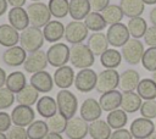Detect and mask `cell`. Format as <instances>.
Wrapping results in <instances>:
<instances>
[{
    "label": "cell",
    "mask_w": 156,
    "mask_h": 139,
    "mask_svg": "<svg viewBox=\"0 0 156 139\" xmlns=\"http://www.w3.org/2000/svg\"><path fill=\"white\" fill-rule=\"evenodd\" d=\"M69 61L73 67L83 70L90 68L95 62V55L85 44H76L71 48L69 51Z\"/></svg>",
    "instance_id": "cell-1"
},
{
    "label": "cell",
    "mask_w": 156,
    "mask_h": 139,
    "mask_svg": "<svg viewBox=\"0 0 156 139\" xmlns=\"http://www.w3.org/2000/svg\"><path fill=\"white\" fill-rule=\"evenodd\" d=\"M56 104L60 115H62L67 119L74 117L78 109V100L72 91H69L68 89H61L56 95Z\"/></svg>",
    "instance_id": "cell-2"
},
{
    "label": "cell",
    "mask_w": 156,
    "mask_h": 139,
    "mask_svg": "<svg viewBox=\"0 0 156 139\" xmlns=\"http://www.w3.org/2000/svg\"><path fill=\"white\" fill-rule=\"evenodd\" d=\"M44 40L45 39L43 35V30L33 26L26 28L20 34L21 46L28 52H34V51L40 50V48L44 44Z\"/></svg>",
    "instance_id": "cell-3"
},
{
    "label": "cell",
    "mask_w": 156,
    "mask_h": 139,
    "mask_svg": "<svg viewBox=\"0 0 156 139\" xmlns=\"http://www.w3.org/2000/svg\"><path fill=\"white\" fill-rule=\"evenodd\" d=\"M27 13H28L30 26L37 27V28L45 27L51 21V13H50L48 5L40 1L32 2L30 5H28Z\"/></svg>",
    "instance_id": "cell-4"
},
{
    "label": "cell",
    "mask_w": 156,
    "mask_h": 139,
    "mask_svg": "<svg viewBox=\"0 0 156 139\" xmlns=\"http://www.w3.org/2000/svg\"><path fill=\"white\" fill-rule=\"evenodd\" d=\"M144 52H145L144 44L139 39H134V38H130L122 46V51H121L123 60L127 63L133 65V66H135L139 62H141Z\"/></svg>",
    "instance_id": "cell-5"
},
{
    "label": "cell",
    "mask_w": 156,
    "mask_h": 139,
    "mask_svg": "<svg viewBox=\"0 0 156 139\" xmlns=\"http://www.w3.org/2000/svg\"><path fill=\"white\" fill-rule=\"evenodd\" d=\"M69 51H71V48H68L66 44L55 43L46 51L48 62L52 67H57V68L66 66V63L69 61Z\"/></svg>",
    "instance_id": "cell-6"
},
{
    "label": "cell",
    "mask_w": 156,
    "mask_h": 139,
    "mask_svg": "<svg viewBox=\"0 0 156 139\" xmlns=\"http://www.w3.org/2000/svg\"><path fill=\"white\" fill-rule=\"evenodd\" d=\"M119 76L121 74L117 72V70L105 68L98 74L95 89L101 94L111 90H116V88L119 85Z\"/></svg>",
    "instance_id": "cell-7"
},
{
    "label": "cell",
    "mask_w": 156,
    "mask_h": 139,
    "mask_svg": "<svg viewBox=\"0 0 156 139\" xmlns=\"http://www.w3.org/2000/svg\"><path fill=\"white\" fill-rule=\"evenodd\" d=\"M106 38L108 40V44L112 45L113 48H122L130 39V34L128 27L121 22V23L111 24L107 28Z\"/></svg>",
    "instance_id": "cell-8"
},
{
    "label": "cell",
    "mask_w": 156,
    "mask_h": 139,
    "mask_svg": "<svg viewBox=\"0 0 156 139\" xmlns=\"http://www.w3.org/2000/svg\"><path fill=\"white\" fill-rule=\"evenodd\" d=\"M89 29L80 21H72L65 27V39L72 45L82 44L88 38Z\"/></svg>",
    "instance_id": "cell-9"
},
{
    "label": "cell",
    "mask_w": 156,
    "mask_h": 139,
    "mask_svg": "<svg viewBox=\"0 0 156 139\" xmlns=\"http://www.w3.org/2000/svg\"><path fill=\"white\" fill-rule=\"evenodd\" d=\"M98 74L91 68H83L76 74L74 87L82 93H89L96 87Z\"/></svg>",
    "instance_id": "cell-10"
},
{
    "label": "cell",
    "mask_w": 156,
    "mask_h": 139,
    "mask_svg": "<svg viewBox=\"0 0 156 139\" xmlns=\"http://www.w3.org/2000/svg\"><path fill=\"white\" fill-rule=\"evenodd\" d=\"M155 128L156 127L151 119L145 117H139L132 122L129 132L135 139H147L155 132Z\"/></svg>",
    "instance_id": "cell-11"
},
{
    "label": "cell",
    "mask_w": 156,
    "mask_h": 139,
    "mask_svg": "<svg viewBox=\"0 0 156 139\" xmlns=\"http://www.w3.org/2000/svg\"><path fill=\"white\" fill-rule=\"evenodd\" d=\"M65 134L69 139H84L89 134V124L82 117H73L67 121Z\"/></svg>",
    "instance_id": "cell-12"
},
{
    "label": "cell",
    "mask_w": 156,
    "mask_h": 139,
    "mask_svg": "<svg viewBox=\"0 0 156 139\" xmlns=\"http://www.w3.org/2000/svg\"><path fill=\"white\" fill-rule=\"evenodd\" d=\"M48 57H46V52L43 50H38L34 52H29V55H27V59L23 63L26 72L28 73H37L40 71H45V67L48 65Z\"/></svg>",
    "instance_id": "cell-13"
},
{
    "label": "cell",
    "mask_w": 156,
    "mask_h": 139,
    "mask_svg": "<svg viewBox=\"0 0 156 139\" xmlns=\"http://www.w3.org/2000/svg\"><path fill=\"white\" fill-rule=\"evenodd\" d=\"M35 112L30 106L17 105L11 112V119L15 126L18 127H28L32 122H34Z\"/></svg>",
    "instance_id": "cell-14"
},
{
    "label": "cell",
    "mask_w": 156,
    "mask_h": 139,
    "mask_svg": "<svg viewBox=\"0 0 156 139\" xmlns=\"http://www.w3.org/2000/svg\"><path fill=\"white\" fill-rule=\"evenodd\" d=\"M102 109L94 98H88L80 106V117L87 122H94L101 117Z\"/></svg>",
    "instance_id": "cell-15"
},
{
    "label": "cell",
    "mask_w": 156,
    "mask_h": 139,
    "mask_svg": "<svg viewBox=\"0 0 156 139\" xmlns=\"http://www.w3.org/2000/svg\"><path fill=\"white\" fill-rule=\"evenodd\" d=\"M27 59V51L22 46L7 48L2 54V61L9 67H18L24 63Z\"/></svg>",
    "instance_id": "cell-16"
},
{
    "label": "cell",
    "mask_w": 156,
    "mask_h": 139,
    "mask_svg": "<svg viewBox=\"0 0 156 139\" xmlns=\"http://www.w3.org/2000/svg\"><path fill=\"white\" fill-rule=\"evenodd\" d=\"M54 84L58 87L60 89H68L74 83L76 74L73 72V68L69 66H62L56 68L54 72Z\"/></svg>",
    "instance_id": "cell-17"
},
{
    "label": "cell",
    "mask_w": 156,
    "mask_h": 139,
    "mask_svg": "<svg viewBox=\"0 0 156 139\" xmlns=\"http://www.w3.org/2000/svg\"><path fill=\"white\" fill-rule=\"evenodd\" d=\"M30 85L39 93H49L54 87V78L46 71L33 73L30 77Z\"/></svg>",
    "instance_id": "cell-18"
},
{
    "label": "cell",
    "mask_w": 156,
    "mask_h": 139,
    "mask_svg": "<svg viewBox=\"0 0 156 139\" xmlns=\"http://www.w3.org/2000/svg\"><path fill=\"white\" fill-rule=\"evenodd\" d=\"M7 18L10 24L16 29V30H24L26 28L29 27V18L27 10L23 7H12L10 9L7 13Z\"/></svg>",
    "instance_id": "cell-19"
},
{
    "label": "cell",
    "mask_w": 156,
    "mask_h": 139,
    "mask_svg": "<svg viewBox=\"0 0 156 139\" xmlns=\"http://www.w3.org/2000/svg\"><path fill=\"white\" fill-rule=\"evenodd\" d=\"M140 82V74L138 71L133 68H128L123 71L119 76V88L123 93L126 91H134L138 88V84Z\"/></svg>",
    "instance_id": "cell-20"
},
{
    "label": "cell",
    "mask_w": 156,
    "mask_h": 139,
    "mask_svg": "<svg viewBox=\"0 0 156 139\" xmlns=\"http://www.w3.org/2000/svg\"><path fill=\"white\" fill-rule=\"evenodd\" d=\"M43 35L44 39L49 43H57L60 39L65 37V26L62 22L54 20L50 21L43 29Z\"/></svg>",
    "instance_id": "cell-21"
},
{
    "label": "cell",
    "mask_w": 156,
    "mask_h": 139,
    "mask_svg": "<svg viewBox=\"0 0 156 139\" xmlns=\"http://www.w3.org/2000/svg\"><path fill=\"white\" fill-rule=\"evenodd\" d=\"M99 104L102 111L111 112L113 110H117L118 107H121V104H122V93L118 90H111V91L104 93L99 99Z\"/></svg>",
    "instance_id": "cell-22"
},
{
    "label": "cell",
    "mask_w": 156,
    "mask_h": 139,
    "mask_svg": "<svg viewBox=\"0 0 156 139\" xmlns=\"http://www.w3.org/2000/svg\"><path fill=\"white\" fill-rule=\"evenodd\" d=\"M87 45L89 49L93 51L95 56H101L102 52H105L108 49V40L106 38V34L102 32H95L90 37H88V43Z\"/></svg>",
    "instance_id": "cell-23"
},
{
    "label": "cell",
    "mask_w": 156,
    "mask_h": 139,
    "mask_svg": "<svg viewBox=\"0 0 156 139\" xmlns=\"http://www.w3.org/2000/svg\"><path fill=\"white\" fill-rule=\"evenodd\" d=\"M91 12L89 0H69V16L73 21H82Z\"/></svg>",
    "instance_id": "cell-24"
},
{
    "label": "cell",
    "mask_w": 156,
    "mask_h": 139,
    "mask_svg": "<svg viewBox=\"0 0 156 139\" xmlns=\"http://www.w3.org/2000/svg\"><path fill=\"white\" fill-rule=\"evenodd\" d=\"M37 112L44 117V118H50L57 113V104L56 100L51 96H41L37 101Z\"/></svg>",
    "instance_id": "cell-25"
},
{
    "label": "cell",
    "mask_w": 156,
    "mask_h": 139,
    "mask_svg": "<svg viewBox=\"0 0 156 139\" xmlns=\"http://www.w3.org/2000/svg\"><path fill=\"white\" fill-rule=\"evenodd\" d=\"M18 41V30H16L11 24H0V45L5 48H12L16 46Z\"/></svg>",
    "instance_id": "cell-26"
},
{
    "label": "cell",
    "mask_w": 156,
    "mask_h": 139,
    "mask_svg": "<svg viewBox=\"0 0 156 139\" xmlns=\"http://www.w3.org/2000/svg\"><path fill=\"white\" fill-rule=\"evenodd\" d=\"M111 134V127L104 119L99 118L89 124V135L93 139H110Z\"/></svg>",
    "instance_id": "cell-27"
},
{
    "label": "cell",
    "mask_w": 156,
    "mask_h": 139,
    "mask_svg": "<svg viewBox=\"0 0 156 139\" xmlns=\"http://www.w3.org/2000/svg\"><path fill=\"white\" fill-rule=\"evenodd\" d=\"M141 98L138 95V93L134 91H126L122 94V104L121 107L127 113H134L138 110H140L141 106Z\"/></svg>",
    "instance_id": "cell-28"
},
{
    "label": "cell",
    "mask_w": 156,
    "mask_h": 139,
    "mask_svg": "<svg viewBox=\"0 0 156 139\" xmlns=\"http://www.w3.org/2000/svg\"><path fill=\"white\" fill-rule=\"evenodd\" d=\"M119 6L124 13V16L133 18L139 17L145 10V4L141 0H121Z\"/></svg>",
    "instance_id": "cell-29"
},
{
    "label": "cell",
    "mask_w": 156,
    "mask_h": 139,
    "mask_svg": "<svg viewBox=\"0 0 156 139\" xmlns=\"http://www.w3.org/2000/svg\"><path fill=\"white\" fill-rule=\"evenodd\" d=\"M26 85H27V79H26V76L23 72L15 71V72H11L10 74H7L5 87L9 90H11L13 94L20 93Z\"/></svg>",
    "instance_id": "cell-30"
},
{
    "label": "cell",
    "mask_w": 156,
    "mask_h": 139,
    "mask_svg": "<svg viewBox=\"0 0 156 139\" xmlns=\"http://www.w3.org/2000/svg\"><path fill=\"white\" fill-rule=\"evenodd\" d=\"M39 100V91L34 89L30 84L26 85L20 93L16 94V101L18 105H26V106H32L37 104Z\"/></svg>",
    "instance_id": "cell-31"
},
{
    "label": "cell",
    "mask_w": 156,
    "mask_h": 139,
    "mask_svg": "<svg viewBox=\"0 0 156 139\" xmlns=\"http://www.w3.org/2000/svg\"><path fill=\"white\" fill-rule=\"evenodd\" d=\"M138 95L144 100H155L156 99V83L152 78H143L140 79L138 88Z\"/></svg>",
    "instance_id": "cell-32"
},
{
    "label": "cell",
    "mask_w": 156,
    "mask_h": 139,
    "mask_svg": "<svg viewBox=\"0 0 156 139\" xmlns=\"http://www.w3.org/2000/svg\"><path fill=\"white\" fill-rule=\"evenodd\" d=\"M122 54L116 49H107L100 56V62L102 67L108 70H116L122 62Z\"/></svg>",
    "instance_id": "cell-33"
},
{
    "label": "cell",
    "mask_w": 156,
    "mask_h": 139,
    "mask_svg": "<svg viewBox=\"0 0 156 139\" xmlns=\"http://www.w3.org/2000/svg\"><path fill=\"white\" fill-rule=\"evenodd\" d=\"M127 27H128L130 37L134 39H139V38H144L146 29H147V23L141 16H139V17L129 18Z\"/></svg>",
    "instance_id": "cell-34"
},
{
    "label": "cell",
    "mask_w": 156,
    "mask_h": 139,
    "mask_svg": "<svg viewBox=\"0 0 156 139\" xmlns=\"http://www.w3.org/2000/svg\"><path fill=\"white\" fill-rule=\"evenodd\" d=\"M106 122L108 123V126L111 127V129H121L128 122L127 112L123 111L122 109L113 110V111L108 112V115L106 117Z\"/></svg>",
    "instance_id": "cell-35"
},
{
    "label": "cell",
    "mask_w": 156,
    "mask_h": 139,
    "mask_svg": "<svg viewBox=\"0 0 156 139\" xmlns=\"http://www.w3.org/2000/svg\"><path fill=\"white\" fill-rule=\"evenodd\" d=\"M27 134H28V139H45V137L49 134V127L46 122L38 119L28 126Z\"/></svg>",
    "instance_id": "cell-36"
},
{
    "label": "cell",
    "mask_w": 156,
    "mask_h": 139,
    "mask_svg": "<svg viewBox=\"0 0 156 139\" xmlns=\"http://www.w3.org/2000/svg\"><path fill=\"white\" fill-rule=\"evenodd\" d=\"M84 24L87 26V28L89 30H91L93 33L95 32H101L104 28H106L107 23L105 22L102 15L100 12H95L91 11L85 18H84Z\"/></svg>",
    "instance_id": "cell-37"
},
{
    "label": "cell",
    "mask_w": 156,
    "mask_h": 139,
    "mask_svg": "<svg viewBox=\"0 0 156 139\" xmlns=\"http://www.w3.org/2000/svg\"><path fill=\"white\" fill-rule=\"evenodd\" d=\"M102 17L105 20V22L107 24H116V23H121L124 13L121 9L119 5H116V4H112V5H108L104 11H102Z\"/></svg>",
    "instance_id": "cell-38"
},
{
    "label": "cell",
    "mask_w": 156,
    "mask_h": 139,
    "mask_svg": "<svg viewBox=\"0 0 156 139\" xmlns=\"http://www.w3.org/2000/svg\"><path fill=\"white\" fill-rule=\"evenodd\" d=\"M48 7L50 10L51 16H54L55 18H63L68 15L69 1L68 0H49Z\"/></svg>",
    "instance_id": "cell-39"
},
{
    "label": "cell",
    "mask_w": 156,
    "mask_h": 139,
    "mask_svg": "<svg viewBox=\"0 0 156 139\" xmlns=\"http://www.w3.org/2000/svg\"><path fill=\"white\" fill-rule=\"evenodd\" d=\"M67 118L63 117L62 115L60 113H56L55 116L48 118L46 121V124L49 127V132H52V133H62L65 132L66 129V126H67Z\"/></svg>",
    "instance_id": "cell-40"
},
{
    "label": "cell",
    "mask_w": 156,
    "mask_h": 139,
    "mask_svg": "<svg viewBox=\"0 0 156 139\" xmlns=\"http://www.w3.org/2000/svg\"><path fill=\"white\" fill-rule=\"evenodd\" d=\"M143 67L149 72L156 71V46H149L141 59Z\"/></svg>",
    "instance_id": "cell-41"
},
{
    "label": "cell",
    "mask_w": 156,
    "mask_h": 139,
    "mask_svg": "<svg viewBox=\"0 0 156 139\" xmlns=\"http://www.w3.org/2000/svg\"><path fill=\"white\" fill-rule=\"evenodd\" d=\"M15 102V94L6 87L0 88V110H6Z\"/></svg>",
    "instance_id": "cell-42"
},
{
    "label": "cell",
    "mask_w": 156,
    "mask_h": 139,
    "mask_svg": "<svg viewBox=\"0 0 156 139\" xmlns=\"http://www.w3.org/2000/svg\"><path fill=\"white\" fill-rule=\"evenodd\" d=\"M141 117L152 119L156 117V101L155 100H145L140 106Z\"/></svg>",
    "instance_id": "cell-43"
},
{
    "label": "cell",
    "mask_w": 156,
    "mask_h": 139,
    "mask_svg": "<svg viewBox=\"0 0 156 139\" xmlns=\"http://www.w3.org/2000/svg\"><path fill=\"white\" fill-rule=\"evenodd\" d=\"M7 139H28V134H27V129H24V127H18V126H13L7 130Z\"/></svg>",
    "instance_id": "cell-44"
},
{
    "label": "cell",
    "mask_w": 156,
    "mask_h": 139,
    "mask_svg": "<svg viewBox=\"0 0 156 139\" xmlns=\"http://www.w3.org/2000/svg\"><path fill=\"white\" fill-rule=\"evenodd\" d=\"M144 41L149 46H156V27L155 26L147 27L146 33L144 35Z\"/></svg>",
    "instance_id": "cell-45"
},
{
    "label": "cell",
    "mask_w": 156,
    "mask_h": 139,
    "mask_svg": "<svg viewBox=\"0 0 156 139\" xmlns=\"http://www.w3.org/2000/svg\"><path fill=\"white\" fill-rule=\"evenodd\" d=\"M11 115H9L7 112H0V132H7L11 128Z\"/></svg>",
    "instance_id": "cell-46"
},
{
    "label": "cell",
    "mask_w": 156,
    "mask_h": 139,
    "mask_svg": "<svg viewBox=\"0 0 156 139\" xmlns=\"http://www.w3.org/2000/svg\"><path fill=\"white\" fill-rule=\"evenodd\" d=\"M89 2L91 10L95 12H102L110 5V0H89Z\"/></svg>",
    "instance_id": "cell-47"
},
{
    "label": "cell",
    "mask_w": 156,
    "mask_h": 139,
    "mask_svg": "<svg viewBox=\"0 0 156 139\" xmlns=\"http://www.w3.org/2000/svg\"><path fill=\"white\" fill-rule=\"evenodd\" d=\"M110 139H133V135L129 130L121 128V129H116L115 132H112Z\"/></svg>",
    "instance_id": "cell-48"
},
{
    "label": "cell",
    "mask_w": 156,
    "mask_h": 139,
    "mask_svg": "<svg viewBox=\"0 0 156 139\" xmlns=\"http://www.w3.org/2000/svg\"><path fill=\"white\" fill-rule=\"evenodd\" d=\"M7 4L12 7H22L26 4V0H7Z\"/></svg>",
    "instance_id": "cell-49"
},
{
    "label": "cell",
    "mask_w": 156,
    "mask_h": 139,
    "mask_svg": "<svg viewBox=\"0 0 156 139\" xmlns=\"http://www.w3.org/2000/svg\"><path fill=\"white\" fill-rule=\"evenodd\" d=\"M6 78H7V74H6L5 70L0 67V88H2L6 84Z\"/></svg>",
    "instance_id": "cell-50"
},
{
    "label": "cell",
    "mask_w": 156,
    "mask_h": 139,
    "mask_svg": "<svg viewBox=\"0 0 156 139\" xmlns=\"http://www.w3.org/2000/svg\"><path fill=\"white\" fill-rule=\"evenodd\" d=\"M7 0H0V17L7 11Z\"/></svg>",
    "instance_id": "cell-51"
},
{
    "label": "cell",
    "mask_w": 156,
    "mask_h": 139,
    "mask_svg": "<svg viewBox=\"0 0 156 139\" xmlns=\"http://www.w3.org/2000/svg\"><path fill=\"white\" fill-rule=\"evenodd\" d=\"M150 22H151V24L152 26H155L156 27V6L150 11Z\"/></svg>",
    "instance_id": "cell-52"
},
{
    "label": "cell",
    "mask_w": 156,
    "mask_h": 139,
    "mask_svg": "<svg viewBox=\"0 0 156 139\" xmlns=\"http://www.w3.org/2000/svg\"><path fill=\"white\" fill-rule=\"evenodd\" d=\"M45 139H63V137H62L60 133H52V132H49V134L45 137Z\"/></svg>",
    "instance_id": "cell-53"
},
{
    "label": "cell",
    "mask_w": 156,
    "mask_h": 139,
    "mask_svg": "<svg viewBox=\"0 0 156 139\" xmlns=\"http://www.w3.org/2000/svg\"><path fill=\"white\" fill-rule=\"evenodd\" d=\"M145 5H155L156 4V0H141Z\"/></svg>",
    "instance_id": "cell-54"
},
{
    "label": "cell",
    "mask_w": 156,
    "mask_h": 139,
    "mask_svg": "<svg viewBox=\"0 0 156 139\" xmlns=\"http://www.w3.org/2000/svg\"><path fill=\"white\" fill-rule=\"evenodd\" d=\"M0 139H7V135H5V133L0 132Z\"/></svg>",
    "instance_id": "cell-55"
},
{
    "label": "cell",
    "mask_w": 156,
    "mask_h": 139,
    "mask_svg": "<svg viewBox=\"0 0 156 139\" xmlns=\"http://www.w3.org/2000/svg\"><path fill=\"white\" fill-rule=\"evenodd\" d=\"M147 139H156V132H154V133H152Z\"/></svg>",
    "instance_id": "cell-56"
},
{
    "label": "cell",
    "mask_w": 156,
    "mask_h": 139,
    "mask_svg": "<svg viewBox=\"0 0 156 139\" xmlns=\"http://www.w3.org/2000/svg\"><path fill=\"white\" fill-rule=\"evenodd\" d=\"M152 79H154V82L156 83V71H155V72H152Z\"/></svg>",
    "instance_id": "cell-57"
},
{
    "label": "cell",
    "mask_w": 156,
    "mask_h": 139,
    "mask_svg": "<svg viewBox=\"0 0 156 139\" xmlns=\"http://www.w3.org/2000/svg\"><path fill=\"white\" fill-rule=\"evenodd\" d=\"M33 2H37V1H40V0H32Z\"/></svg>",
    "instance_id": "cell-58"
},
{
    "label": "cell",
    "mask_w": 156,
    "mask_h": 139,
    "mask_svg": "<svg viewBox=\"0 0 156 139\" xmlns=\"http://www.w3.org/2000/svg\"><path fill=\"white\" fill-rule=\"evenodd\" d=\"M155 127H156V123H155Z\"/></svg>",
    "instance_id": "cell-59"
}]
</instances>
